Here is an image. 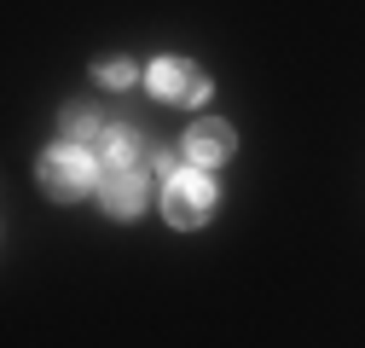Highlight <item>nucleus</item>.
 Wrapping results in <instances>:
<instances>
[{
  "label": "nucleus",
  "mask_w": 365,
  "mask_h": 348,
  "mask_svg": "<svg viewBox=\"0 0 365 348\" xmlns=\"http://www.w3.org/2000/svg\"><path fill=\"white\" fill-rule=\"evenodd\" d=\"M163 209H168L174 227H203L209 215H215V180H209V174H186V168L168 174Z\"/></svg>",
  "instance_id": "f03ea898"
},
{
  "label": "nucleus",
  "mask_w": 365,
  "mask_h": 348,
  "mask_svg": "<svg viewBox=\"0 0 365 348\" xmlns=\"http://www.w3.org/2000/svg\"><path fill=\"white\" fill-rule=\"evenodd\" d=\"M232 151H238V134H232L226 122H197V128H186V163H192V168H220Z\"/></svg>",
  "instance_id": "39448f33"
},
{
  "label": "nucleus",
  "mask_w": 365,
  "mask_h": 348,
  "mask_svg": "<svg viewBox=\"0 0 365 348\" xmlns=\"http://www.w3.org/2000/svg\"><path fill=\"white\" fill-rule=\"evenodd\" d=\"M145 198H151V186H145L140 168H105L99 174V203H105V215H116V221H133V215L145 209Z\"/></svg>",
  "instance_id": "20e7f679"
},
{
  "label": "nucleus",
  "mask_w": 365,
  "mask_h": 348,
  "mask_svg": "<svg viewBox=\"0 0 365 348\" xmlns=\"http://www.w3.org/2000/svg\"><path fill=\"white\" fill-rule=\"evenodd\" d=\"M151 93L168 99V105H203L209 99V76L192 58H157L151 64Z\"/></svg>",
  "instance_id": "7ed1b4c3"
},
{
  "label": "nucleus",
  "mask_w": 365,
  "mask_h": 348,
  "mask_svg": "<svg viewBox=\"0 0 365 348\" xmlns=\"http://www.w3.org/2000/svg\"><path fill=\"white\" fill-rule=\"evenodd\" d=\"M93 81L128 87V81H140V70H133V58H93Z\"/></svg>",
  "instance_id": "6e6552de"
},
{
  "label": "nucleus",
  "mask_w": 365,
  "mask_h": 348,
  "mask_svg": "<svg viewBox=\"0 0 365 348\" xmlns=\"http://www.w3.org/2000/svg\"><path fill=\"white\" fill-rule=\"evenodd\" d=\"M58 128H64V140H70V145H87V140H105V128H99V111H93V105H64Z\"/></svg>",
  "instance_id": "0eeeda50"
},
{
  "label": "nucleus",
  "mask_w": 365,
  "mask_h": 348,
  "mask_svg": "<svg viewBox=\"0 0 365 348\" xmlns=\"http://www.w3.org/2000/svg\"><path fill=\"white\" fill-rule=\"evenodd\" d=\"M99 174L105 163H93V151L87 145H53V151H41V192H47L53 203H76L87 192H99Z\"/></svg>",
  "instance_id": "f257e3e1"
},
{
  "label": "nucleus",
  "mask_w": 365,
  "mask_h": 348,
  "mask_svg": "<svg viewBox=\"0 0 365 348\" xmlns=\"http://www.w3.org/2000/svg\"><path fill=\"white\" fill-rule=\"evenodd\" d=\"M140 163H145L140 128H105V168H140Z\"/></svg>",
  "instance_id": "423d86ee"
}]
</instances>
